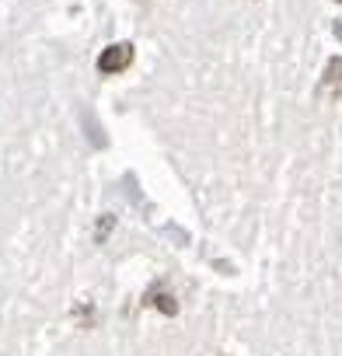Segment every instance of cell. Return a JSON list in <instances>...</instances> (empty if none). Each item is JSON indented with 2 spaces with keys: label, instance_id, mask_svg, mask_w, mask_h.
<instances>
[{
  "label": "cell",
  "instance_id": "6da1fadb",
  "mask_svg": "<svg viewBox=\"0 0 342 356\" xmlns=\"http://www.w3.org/2000/svg\"><path fill=\"white\" fill-rule=\"evenodd\" d=\"M129 63H133V46H129V42H112V46H105L101 56H98V70H101L105 77L129 70Z\"/></svg>",
  "mask_w": 342,
  "mask_h": 356
},
{
  "label": "cell",
  "instance_id": "7a4b0ae2",
  "mask_svg": "<svg viewBox=\"0 0 342 356\" xmlns=\"http://www.w3.org/2000/svg\"><path fill=\"white\" fill-rule=\"evenodd\" d=\"M321 95L328 98H342V56H332L325 74H321Z\"/></svg>",
  "mask_w": 342,
  "mask_h": 356
},
{
  "label": "cell",
  "instance_id": "3957f363",
  "mask_svg": "<svg viewBox=\"0 0 342 356\" xmlns=\"http://www.w3.org/2000/svg\"><path fill=\"white\" fill-rule=\"evenodd\" d=\"M157 311H164V314H175L179 311V304H175V293H164V290H150V297H147Z\"/></svg>",
  "mask_w": 342,
  "mask_h": 356
},
{
  "label": "cell",
  "instance_id": "277c9868",
  "mask_svg": "<svg viewBox=\"0 0 342 356\" xmlns=\"http://www.w3.org/2000/svg\"><path fill=\"white\" fill-rule=\"evenodd\" d=\"M335 35H339V39H342V22H339V25H335Z\"/></svg>",
  "mask_w": 342,
  "mask_h": 356
}]
</instances>
